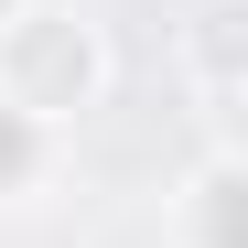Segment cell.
Here are the masks:
<instances>
[{
    "label": "cell",
    "instance_id": "6da1fadb",
    "mask_svg": "<svg viewBox=\"0 0 248 248\" xmlns=\"http://www.w3.org/2000/svg\"><path fill=\"white\" fill-rule=\"evenodd\" d=\"M108 87H119V44H108V22L87 0H22L0 22V97L22 119L76 140V119H97Z\"/></svg>",
    "mask_w": 248,
    "mask_h": 248
},
{
    "label": "cell",
    "instance_id": "7a4b0ae2",
    "mask_svg": "<svg viewBox=\"0 0 248 248\" xmlns=\"http://www.w3.org/2000/svg\"><path fill=\"white\" fill-rule=\"evenodd\" d=\"M162 248H248V162L227 130H205V151L162 184Z\"/></svg>",
    "mask_w": 248,
    "mask_h": 248
},
{
    "label": "cell",
    "instance_id": "3957f363",
    "mask_svg": "<svg viewBox=\"0 0 248 248\" xmlns=\"http://www.w3.org/2000/svg\"><path fill=\"white\" fill-rule=\"evenodd\" d=\"M237 32H248L237 0H205V11L184 22V87H194V108H205V130H227V119H237V87H248Z\"/></svg>",
    "mask_w": 248,
    "mask_h": 248
},
{
    "label": "cell",
    "instance_id": "277c9868",
    "mask_svg": "<svg viewBox=\"0 0 248 248\" xmlns=\"http://www.w3.org/2000/svg\"><path fill=\"white\" fill-rule=\"evenodd\" d=\"M54 184H65V130H44V119H22L11 97H0V216L44 205Z\"/></svg>",
    "mask_w": 248,
    "mask_h": 248
},
{
    "label": "cell",
    "instance_id": "5b68a950",
    "mask_svg": "<svg viewBox=\"0 0 248 248\" xmlns=\"http://www.w3.org/2000/svg\"><path fill=\"white\" fill-rule=\"evenodd\" d=\"M11 11H22V0H0V22H11Z\"/></svg>",
    "mask_w": 248,
    "mask_h": 248
}]
</instances>
